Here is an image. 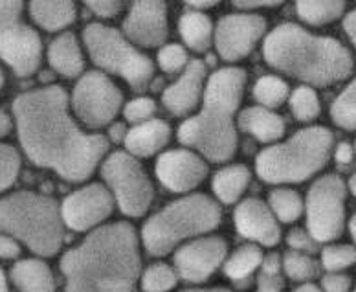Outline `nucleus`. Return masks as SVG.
<instances>
[{"instance_id":"11","label":"nucleus","mask_w":356,"mask_h":292,"mask_svg":"<svg viewBox=\"0 0 356 292\" xmlns=\"http://www.w3.org/2000/svg\"><path fill=\"white\" fill-rule=\"evenodd\" d=\"M102 173L125 216L142 217L149 210L153 202V184L131 154L114 153L103 164Z\"/></svg>"},{"instance_id":"24","label":"nucleus","mask_w":356,"mask_h":292,"mask_svg":"<svg viewBox=\"0 0 356 292\" xmlns=\"http://www.w3.org/2000/svg\"><path fill=\"white\" fill-rule=\"evenodd\" d=\"M239 123L246 133L254 134L261 142H274L285 133V122L265 107L246 108L241 114Z\"/></svg>"},{"instance_id":"42","label":"nucleus","mask_w":356,"mask_h":292,"mask_svg":"<svg viewBox=\"0 0 356 292\" xmlns=\"http://www.w3.org/2000/svg\"><path fill=\"white\" fill-rule=\"evenodd\" d=\"M85 4L99 17L116 15L118 10H120V6H122L120 4V0H85Z\"/></svg>"},{"instance_id":"41","label":"nucleus","mask_w":356,"mask_h":292,"mask_svg":"<svg viewBox=\"0 0 356 292\" xmlns=\"http://www.w3.org/2000/svg\"><path fill=\"white\" fill-rule=\"evenodd\" d=\"M321 287L325 292H349L351 289V277L340 272H331L321 279Z\"/></svg>"},{"instance_id":"4","label":"nucleus","mask_w":356,"mask_h":292,"mask_svg":"<svg viewBox=\"0 0 356 292\" xmlns=\"http://www.w3.org/2000/svg\"><path fill=\"white\" fill-rule=\"evenodd\" d=\"M246 74L241 68H224L211 76L204 107L178 131L184 145L199 149L211 162H226L237 147L234 114L245 90Z\"/></svg>"},{"instance_id":"25","label":"nucleus","mask_w":356,"mask_h":292,"mask_svg":"<svg viewBox=\"0 0 356 292\" xmlns=\"http://www.w3.org/2000/svg\"><path fill=\"white\" fill-rule=\"evenodd\" d=\"M261 263H263V252L254 245L241 246L239 250L235 252L234 256L229 257L228 261L224 263V274L237 285V287L245 289L250 285V277L257 270Z\"/></svg>"},{"instance_id":"18","label":"nucleus","mask_w":356,"mask_h":292,"mask_svg":"<svg viewBox=\"0 0 356 292\" xmlns=\"http://www.w3.org/2000/svg\"><path fill=\"white\" fill-rule=\"evenodd\" d=\"M235 228L241 236L265 246H274L280 243L281 232L268 206L259 199H246L237 206L234 213Z\"/></svg>"},{"instance_id":"32","label":"nucleus","mask_w":356,"mask_h":292,"mask_svg":"<svg viewBox=\"0 0 356 292\" xmlns=\"http://www.w3.org/2000/svg\"><path fill=\"white\" fill-rule=\"evenodd\" d=\"M177 285V272L163 263L151 265L142 276L143 292H168Z\"/></svg>"},{"instance_id":"37","label":"nucleus","mask_w":356,"mask_h":292,"mask_svg":"<svg viewBox=\"0 0 356 292\" xmlns=\"http://www.w3.org/2000/svg\"><path fill=\"white\" fill-rule=\"evenodd\" d=\"M280 257L272 254L263 259V272H261L259 282H257V292H281L283 282L280 277Z\"/></svg>"},{"instance_id":"31","label":"nucleus","mask_w":356,"mask_h":292,"mask_svg":"<svg viewBox=\"0 0 356 292\" xmlns=\"http://www.w3.org/2000/svg\"><path fill=\"white\" fill-rule=\"evenodd\" d=\"M283 268L286 276L294 282H307L318 276V263L311 256H307L303 252L290 250L283 257Z\"/></svg>"},{"instance_id":"5","label":"nucleus","mask_w":356,"mask_h":292,"mask_svg":"<svg viewBox=\"0 0 356 292\" xmlns=\"http://www.w3.org/2000/svg\"><path fill=\"white\" fill-rule=\"evenodd\" d=\"M63 217L57 200L31 191L0 199V234L15 237L37 256H56L63 245Z\"/></svg>"},{"instance_id":"12","label":"nucleus","mask_w":356,"mask_h":292,"mask_svg":"<svg viewBox=\"0 0 356 292\" xmlns=\"http://www.w3.org/2000/svg\"><path fill=\"white\" fill-rule=\"evenodd\" d=\"M72 107L88 127H103L122 107V92L107 76L90 72L77 83Z\"/></svg>"},{"instance_id":"49","label":"nucleus","mask_w":356,"mask_h":292,"mask_svg":"<svg viewBox=\"0 0 356 292\" xmlns=\"http://www.w3.org/2000/svg\"><path fill=\"white\" fill-rule=\"evenodd\" d=\"M188 4L191 6H197V8H211V6H215L219 0H186Z\"/></svg>"},{"instance_id":"13","label":"nucleus","mask_w":356,"mask_h":292,"mask_svg":"<svg viewBox=\"0 0 356 292\" xmlns=\"http://www.w3.org/2000/svg\"><path fill=\"white\" fill-rule=\"evenodd\" d=\"M112 206H114V199L105 186H85L65 199L61 206L63 222L70 230H90L111 216Z\"/></svg>"},{"instance_id":"2","label":"nucleus","mask_w":356,"mask_h":292,"mask_svg":"<svg viewBox=\"0 0 356 292\" xmlns=\"http://www.w3.org/2000/svg\"><path fill=\"white\" fill-rule=\"evenodd\" d=\"M140 267L134 228L129 222H112L63 256L65 292H136Z\"/></svg>"},{"instance_id":"30","label":"nucleus","mask_w":356,"mask_h":292,"mask_svg":"<svg viewBox=\"0 0 356 292\" xmlns=\"http://www.w3.org/2000/svg\"><path fill=\"white\" fill-rule=\"evenodd\" d=\"M332 120L341 129H356V79L336 97L331 108Z\"/></svg>"},{"instance_id":"44","label":"nucleus","mask_w":356,"mask_h":292,"mask_svg":"<svg viewBox=\"0 0 356 292\" xmlns=\"http://www.w3.org/2000/svg\"><path fill=\"white\" fill-rule=\"evenodd\" d=\"M239 8H261V6H277L283 0H232Z\"/></svg>"},{"instance_id":"22","label":"nucleus","mask_w":356,"mask_h":292,"mask_svg":"<svg viewBox=\"0 0 356 292\" xmlns=\"http://www.w3.org/2000/svg\"><path fill=\"white\" fill-rule=\"evenodd\" d=\"M30 13L41 28L56 31L76 21L77 10L74 0H31Z\"/></svg>"},{"instance_id":"52","label":"nucleus","mask_w":356,"mask_h":292,"mask_svg":"<svg viewBox=\"0 0 356 292\" xmlns=\"http://www.w3.org/2000/svg\"><path fill=\"white\" fill-rule=\"evenodd\" d=\"M0 292H10L8 291V282H6V276L2 268H0Z\"/></svg>"},{"instance_id":"53","label":"nucleus","mask_w":356,"mask_h":292,"mask_svg":"<svg viewBox=\"0 0 356 292\" xmlns=\"http://www.w3.org/2000/svg\"><path fill=\"white\" fill-rule=\"evenodd\" d=\"M349 230H351V236H353V239H355V243H356V216L353 217L351 222H349Z\"/></svg>"},{"instance_id":"23","label":"nucleus","mask_w":356,"mask_h":292,"mask_svg":"<svg viewBox=\"0 0 356 292\" xmlns=\"http://www.w3.org/2000/svg\"><path fill=\"white\" fill-rule=\"evenodd\" d=\"M48 61L51 68L65 77H76L81 74L85 63H83L81 50L77 44L76 37L72 33H63L51 42L48 48Z\"/></svg>"},{"instance_id":"26","label":"nucleus","mask_w":356,"mask_h":292,"mask_svg":"<svg viewBox=\"0 0 356 292\" xmlns=\"http://www.w3.org/2000/svg\"><path fill=\"white\" fill-rule=\"evenodd\" d=\"M250 182V171L245 165H229L215 175L213 191L224 204H234Z\"/></svg>"},{"instance_id":"3","label":"nucleus","mask_w":356,"mask_h":292,"mask_svg":"<svg viewBox=\"0 0 356 292\" xmlns=\"http://www.w3.org/2000/svg\"><path fill=\"white\" fill-rule=\"evenodd\" d=\"M263 54L270 67L316 87L341 81L353 70V57L346 47L294 24L277 26L266 37Z\"/></svg>"},{"instance_id":"36","label":"nucleus","mask_w":356,"mask_h":292,"mask_svg":"<svg viewBox=\"0 0 356 292\" xmlns=\"http://www.w3.org/2000/svg\"><path fill=\"white\" fill-rule=\"evenodd\" d=\"M356 263L355 246H327L321 252V265L329 272H340Z\"/></svg>"},{"instance_id":"56","label":"nucleus","mask_w":356,"mask_h":292,"mask_svg":"<svg viewBox=\"0 0 356 292\" xmlns=\"http://www.w3.org/2000/svg\"><path fill=\"white\" fill-rule=\"evenodd\" d=\"M355 292H356V291H355Z\"/></svg>"},{"instance_id":"39","label":"nucleus","mask_w":356,"mask_h":292,"mask_svg":"<svg viewBox=\"0 0 356 292\" xmlns=\"http://www.w3.org/2000/svg\"><path fill=\"white\" fill-rule=\"evenodd\" d=\"M154 111H156V105H154L153 99H149V97H138V99H133L125 107V118L133 123H143L151 120Z\"/></svg>"},{"instance_id":"20","label":"nucleus","mask_w":356,"mask_h":292,"mask_svg":"<svg viewBox=\"0 0 356 292\" xmlns=\"http://www.w3.org/2000/svg\"><path fill=\"white\" fill-rule=\"evenodd\" d=\"M171 129L162 120H147L138 123L136 127L127 133L125 144L127 149L136 156H151L169 142Z\"/></svg>"},{"instance_id":"9","label":"nucleus","mask_w":356,"mask_h":292,"mask_svg":"<svg viewBox=\"0 0 356 292\" xmlns=\"http://www.w3.org/2000/svg\"><path fill=\"white\" fill-rule=\"evenodd\" d=\"M41 56V39L22 21V0H0V59L26 77L39 68Z\"/></svg>"},{"instance_id":"15","label":"nucleus","mask_w":356,"mask_h":292,"mask_svg":"<svg viewBox=\"0 0 356 292\" xmlns=\"http://www.w3.org/2000/svg\"><path fill=\"white\" fill-rule=\"evenodd\" d=\"M265 21L259 15H228L217 26L215 44L226 61L246 57L265 31Z\"/></svg>"},{"instance_id":"51","label":"nucleus","mask_w":356,"mask_h":292,"mask_svg":"<svg viewBox=\"0 0 356 292\" xmlns=\"http://www.w3.org/2000/svg\"><path fill=\"white\" fill-rule=\"evenodd\" d=\"M184 292H232L228 289H193V291H184Z\"/></svg>"},{"instance_id":"7","label":"nucleus","mask_w":356,"mask_h":292,"mask_svg":"<svg viewBox=\"0 0 356 292\" xmlns=\"http://www.w3.org/2000/svg\"><path fill=\"white\" fill-rule=\"evenodd\" d=\"M220 210L206 195H189L177 200L143 225L142 239L151 256H165L184 239L215 230Z\"/></svg>"},{"instance_id":"48","label":"nucleus","mask_w":356,"mask_h":292,"mask_svg":"<svg viewBox=\"0 0 356 292\" xmlns=\"http://www.w3.org/2000/svg\"><path fill=\"white\" fill-rule=\"evenodd\" d=\"M111 136L114 140H122L123 136H125V127H123L122 123H116V125L111 129Z\"/></svg>"},{"instance_id":"28","label":"nucleus","mask_w":356,"mask_h":292,"mask_svg":"<svg viewBox=\"0 0 356 292\" xmlns=\"http://www.w3.org/2000/svg\"><path fill=\"white\" fill-rule=\"evenodd\" d=\"M180 33L189 48H193L195 51H204L209 47L211 39V22L204 13L191 11L180 19Z\"/></svg>"},{"instance_id":"35","label":"nucleus","mask_w":356,"mask_h":292,"mask_svg":"<svg viewBox=\"0 0 356 292\" xmlns=\"http://www.w3.org/2000/svg\"><path fill=\"white\" fill-rule=\"evenodd\" d=\"M21 171V156L11 145L0 144V193L15 184Z\"/></svg>"},{"instance_id":"17","label":"nucleus","mask_w":356,"mask_h":292,"mask_svg":"<svg viewBox=\"0 0 356 292\" xmlns=\"http://www.w3.org/2000/svg\"><path fill=\"white\" fill-rule=\"evenodd\" d=\"M208 173L204 160L191 151H169L156 162V177L169 191L184 193L197 188Z\"/></svg>"},{"instance_id":"47","label":"nucleus","mask_w":356,"mask_h":292,"mask_svg":"<svg viewBox=\"0 0 356 292\" xmlns=\"http://www.w3.org/2000/svg\"><path fill=\"white\" fill-rule=\"evenodd\" d=\"M11 129V122L10 118L2 113V108H0V136H6V134L10 133Z\"/></svg>"},{"instance_id":"1","label":"nucleus","mask_w":356,"mask_h":292,"mask_svg":"<svg viewBox=\"0 0 356 292\" xmlns=\"http://www.w3.org/2000/svg\"><path fill=\"white\" fill-rule=\"evenodd\" d=\"M19 140L28 159L54 170L68 182H81L96 170L108 149L102 134L81 133L68 114L61 87H44L13 99Z\"/></svg>"},{"instance_id":"16","label":"nucleus","mask_w":356,"mask_h":292,"mask_svg":"<svg viewBox=\"0 0 356 292\" xmlns=\"http://www.w3.org/2000/svg\"><path fill=\"white\" fill-rule=\"evenodd\" d=\"M125 33L140 47L153 48L168 37V8L163 0H136L125 21Z\"/></svg>"},{"instance_id":"10","label":"nucleus","mask_w":356,"mask_h":292,"mask_svg":"<svg viewBox=\"0 0 356 292\" xmlns=\"http://www.w3.org/2000/svg\"><path fill=\"white\" fill-rule=\"evenodd\" d=\"M346 197V184L336 175H325L311 186L307 195V228L314 241H332L341 236Z\"/></svg>"},{"instance_id":"14","label":"nucleus","mask_w":356,"mask_h":292,"mask_svg":"<svg viewBox=\"0 0 356 292\" xmlns=\"http://www.w3.org/2000/svg\"><path fill=\"white\" fill-rule=\"evenodd\" d=\"M226 243L220 237H202L184 245L175 254L178 276L184 282L202 283L222 265Z\"/></svg>"},{"instance_id":"21","label":"nucleus","mask_w":356,"mask_h":292,"mask_svg":"<svg viewBox=\"0 0 356 292\" xmlns=\"http://www.w3.org/2000/svg\"><path fill=\"white\" fill-rule=\"evenodd\" d=\"M11 282L19 292H56L50 267L41 259H24L11 268Z\"/></svg>"},{"instance_id":"6","label":"nucleus","mask_w":356,"mask_h":292,"mask_svg":"<svg viewBox=\"0 0 356 292\" xmlns=\"http://www.w3.org/2000/svg\"><path fill=\"white\" fill-rule=\"evenodd\" d=\"M331 147L329 129H303L285 144L265 149L257 156V175L270 184L303 182L327 164Z\"/></svg>"},{"instance_id":"43","label":"nucleus","mask_w":356,"mask_h":292,"mask_svg":"<svg viewBox=\"0 0 356 292\" xmlns=\"http://www.w3.org/2000/svg\"><path fill=\"white\" fill-rule=\"evenodd\" d=\"M21 254V246L15 237L0 236V257L2 259H15Z\"/></svg>"},{"instance_id":"34","label":"nucleus","mask_w":356,"mask_h":292,"mask_svg":"<svg viewBox=\"0 0 356 292\" xmlns=\"http://www.w3.org/2000/svg\"><path fill=\"white\" fill-rule=\"evenodd\" d=\"M290 107L296 118L309 122L320 114V99L311 87H300L290 97Z\"/></svg>"},{"instance_id":"45","label":"nucleus","mask_w":356,"mask_h":292,"mask_svg":"<svg viewBox=\"0 0 356 292\" xmlns=\"http://www.w3.org/2000/svg\"><path fill=\"white\" fill-rule=\"evenodd\" d=\"M336 160L338 164H351L353 160V147L349 144H340L336 149Z\"/></svg>"},{"instance_id":"54","label":"nucleus","mask_w":356,"mask_h":292,"mask_svg":"<svg viewBox=\"0 0 356 292\" xmlns=\"http://www.w3.org/2000/svg\"><path fill=\"white\" fill-rule=\"evenodd\" d=\"M349 188H351L353 195H355V197H356V173L353 175V177H351V180H349Z\"/></svg>"},{"instance_id":"29","label":"nucleus","mask_w":356,"mask_h":292,"mask_svg":"<svg viewBox=\"0 0 356 292\" xmlns=\"http://www.w3.org/2000/svg\"><path fill=\"white\" fill-rule=\"evenodd\" d=\"M268 202L272 213L281 222H294V220L300 219L301 211H303L301 197L294 190H289V188L272 191L268 197Z\"/></svg>"},{"instance_id":"38","label":"nucleus","mask_w":356,"mask_h":292,"mask_svg":"<svg viewBox=\"0 0 356 292\" xmlns=\"http://www.w3.org/2000/svg\"><path fill=\"white\" fill-rule=\"evenodd\" d=\"M186 61H188L186 50L182 47H178V44L163 47L158 54V63L165 72H177L186 65Z\"/></svg>"},{"instance_id":"55","label":"nucleus","mask_w":356,"mask_h":292,"mask_svg":"<svg viewBox=\"0 0 356 292\" xmlns=\"http://www.w3.org/2000/svg\"><path fill=\"white\" fill-rule=\"evenodd\" d=\"M4 85V76H2V72H0V87Z\"/></svg>"},{"instance_id":"50","label":"nucleus","mask_w":356,"mask_h":292,"mask_svg":"<svg viewBox=\"0 0 356 292\" xmlns=\"http://www.w3.org/2000/svg\"><path fill=\"white\" fill-rule=\"evenodd\" d=\"M294 292H321V291L318 287H314L312 283H309V285H303V287H300L298 291H294Z\"/></svg>"},{"instance_id":"46","label":"nucleus","mask_w":356,"mask_h":292,"mask_svg":"<svg viewBox=\"0 0 356 292\" xmlns=\"http://www.w3.org/2000/svg\"><path fill=\"white\" fill-rule=\"evenodd\" d=\"M343 28H346L347 35H349V39L355 42V47H356V11H353V13H349V15L346 17Z\"/></svg>"},{"instance_id":"19","label":"nucleus","mask_w":356,"mask_h":292,"mask_svg":"<svg viewBox=\"0 0 356 292\" xmlns=\"http://www.w3.org/2000/svg\"><path fill=\"white\" fill-rule=\"evenodd\" d=\"M204 65L200 61H191L178 81L163 92V105L169 113L182 116L188 114L197 105L200 97V88L204 81Z\"/></svg>"},{"instance_id":"40","label":"nucleus","mask_w":356,"mask_h":292,"mask_svg":"<svg viewBox=\"0 0 356 292\" xmlns=\"http://www.w3.org/2000/svg\"><path fill=\"white\" fill-rule=\"evenodd\" d=\"M286 241H289V246L292 250L298 252H316L318 250V241L312 239V236L309 232L300 230V228H296V230H290L289 237H286Z\"/></svg>"},{"instance_id":"27","label":"nucleus","mask_w":356,"mask_h":292,"mask_svg":"<svg viewBox=\"0 0 356 292\" xmlns=\"http://www.w3.org/2000/svg\"><path fill=\"white\" fill-rule=\"evenodd\" d=\"M298 15L309 24H329L341 15L346 0H298Z\"/></svg>"},{"instance_id":"33","label":"nucleus","mask_w":356,"mask_h":292,"mask_svg":"<svg viewBox=\"0 0 356 292\" xmlns=\"http://www.w3.org/2000/svg\"><path fill=\"white\" fill-rule=\"evenodd\" d=\"M254 94L257 97V102L266 105V107H277L285 102L286 94H289V87L285 81H281L280 77L266 76L261 77L257 85L254 88Z\"/></svg>"},{"instance_id":"8","label":"nucleus","mask_w":356,"mask_h":292,"mask_svg":"<svg viewBox=\"0 0 356 292\" xmlns=\"http://www.w3.org/2000/svg\"><path fill=\"white\" fill-rule=\"evenodd\" d=\"M85 44L96 65L122 76L136 90H143L153 77V63L114 28L88 24L85 28Z\"/></svg>"}]
</instances>
